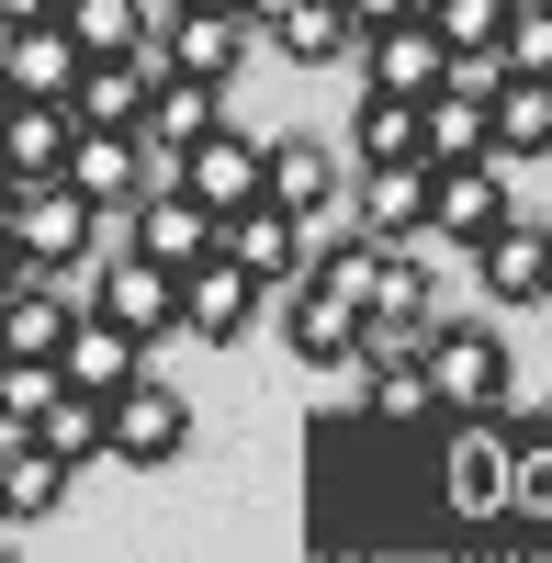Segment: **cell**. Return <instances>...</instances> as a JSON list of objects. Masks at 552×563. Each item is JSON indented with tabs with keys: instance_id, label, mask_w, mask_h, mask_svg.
I'll list each match as a JSON object with an SVG mask.
<instances>
[{
	"instance_id": "6da1fadb",
	"label": "cell",
	"mask_w": 552,
	"mask_h": 563,
	"mask_svg": "<svg viewBox=\"0 0 552 563\" xmlns=\"http://www.w3.org/2000/svg\"><path fill=\"white\" fill-rule=\"evenodd\" d=\"M418 372H429V406H440V417H508V384H519L508 339L474 327V316H429Z\"/></svg>"
},
{
	"instance_id": "7a4b0ae2",
	"label": "cell",
	"mask_w": 552,
	"mask_h": 563,
	"mask_svg": "<svg viewBox=\"0 0 552 563\" xmlns=\"http://www.w3.org/2000/svg\"><path fill=\"white\" fill-rule=\"evenodd\" d=\"M102 225H113V214L79 203L57 169H45V180H12V203H0V238L23 249V271H79L90 249H102Z\"/></svg>"
},
{
	"instance_id": "3957f363",
	"label": "cell",
	"mask_w": 552,
	"mask_h": 563,
	"mask_svg": "<svg viewBox=\"0 0 552 563\" xmlns=\"http://www.w3.org/2000/svg\"><path fill=\"white\" fill-rule=\"evenodd\" d=\"M192 451V395H169L158 372H135V384L102 395V462H124V474H158V462Z\"/></svg>"
},
{
	"instance_id": "277c9868",
	"label": "cell",
	"mask_w": 552,
	"mask_h": 563,
	"mask_svg": "<svg viewBox=\"0 0 552 563\" xmlns=\"http://www.w3.org/2000/svg\"><path fill=\"white\" fill-rule=\"evenodd\" d=\"M79 305L90 316H113L135 350H158V339H180V305H169V260H147V249H113V260H79Z\"/></svg>"
},
{
	"instance_id": "5b68a950",
	"label": "cell",
	"mask_w": 552,
	"mask_h": 563,
	"mask_svg": "<svg viewBox=\"0 0 552 563\" xmlns=\"http://www.w3.org/2000/svg\"><path fill=\"white\" fill-rule=\"evenodd\" d=\"M169 305H180V339L238 350L249 327H260V305H271V282H249L225 249H203V260H180V271H169Z\"/></svg>"
},
{
	"instance_id": "8992f818",
	"label": "cell",
	"mask_w": 552,
	"mask_h": 563,
	"mask_svg": "<svg viewBox=\"0 0 552 563\" xmlns=\"http://www.w3.org/2000/svg\"><path fill=\"white\" fill-rule=\"evenodd\" d=\"M249 45H260V23L238 12V0H169V12H158V68H180V79L238 90Z\"/></svg>"
},
{
	"instance_id": "52a82bcc",
	"label": "cell",
	"mask_w": 552,
	"mask_h": 563,
	"mask_svg": "<svg viewBox=\"0 0 552 563\" xmlns=\"http://www.w3.org/2000/svg\"><path fill=\"white\" fill-rule=\"evenodd\" d=\"M350 68H361V90H395V102H429V90L451 79V45L429 34V12H384V23H361Z\"/></svg>"
},
{
	"instance_id": "ba28073f",
	"label": "cell",
	"mask_w": 552,
	"mask_h": 563,
	"mask_svg": "<svg viewBox=\"0 0 552 563\" xmlns=\"http://www.w3.org/2000/svg\"><path fill=\"white\" fill-rule=\"evenodd\" d=\"M474 282H485V305H552V225L508 203L474 238Z\"/></svg>"
},
{
	"instance_id": "9c48e42d",
	"label": "cell",
	"mask_w": 552,
	"mask_h": 563,
	"mask_svg": "<svg viewBox=\"0 0 552 563\" xmlns=\"http://www.w3.org/2000/svg\"><path fill=\"white\" fill-rule=\"evenodd\" d=\"M57 180H68V192L79 203H102V214H124L135 192H147V135H135V124H79L68 135V158H57Z\"/></svg>"
},
{
	"instance_id": "30bf717a",
	"label": "cell",
	"mask_w": 552,
	"mask_h": 563,
	"mask_svg": "<svg viewBox=\"0 0 552 563\" xmlns=\"http://www.w3.org/2000/svg\"><path fill=\"white\" fill-rule=\"evenodd\" d=\"M214 249L238 260L249 282H294V271H305V249H316V225H305V214H283V203L260 192V203H225V214H214Z\"/></svg>"
},
{
	"instance_id": "8fae6325",
	"label": "cell",
	"mask_w": 552,
	"mask_h": 563,
	"mask_svg": "<svg viewBox=\"0 0 552 563\" xmlns=\"http://www.w3.org/2000/svg\"><path fill=\"white\" fill-rule=\"evenodd\" d=\"M350 225H361V238H418V225H429V158H361L350 169V203H339Z\"/></svg>"
},
{
	"instance_id": "7c38bea8",
	"label": "cell",
	"mask_w": 552,
	"mask_h": 563,
	"mask_svg": "<svg viewBox=\"0 0 552 563\" xmlns=\"http://www.w3.org/2000/svg\"><path fill=\"white\" fill-rule=\"evenodd\" d=\"M496 214H508V158L485 147V158H451V169H429V225H418V238H451V249H474Z\"/></svg>"
},
{
	"instance_id": "4fadbf2b",
	"label": "cell",
	"mask_w": 552,
	"mask_h": 563,
	"mask_svg": "<svg viewBox=\"0 0 552 563\" xmlns=\"http://www.w3.org/2000/svg\"><path fill=\"white\" fill-rule=\"evenodd\" d=\"M260 192L316 225V214L350 203V169H339V147H316V135H260Z\"/></svg>"
},
{
	"instance_id": "5bb4252c",
	"label": "cell",
	"mask_w": 552,
	"mask_h": 563,
	"mask_svg": "<svg viewBox=\"0 0 552 563\" xmlns=\"http://www.w3.org/2000/svg\"><path fill=\"white\" fill-rule=\"evenodd\" d=\"M169 180H180V192H192L203 214H225V203H260V135H249V124H203L192 147L169 158Z\"/></svg>"
},
{
	"instance_id": "9a60e30c",
	"label": "cell",
	"mask_w": 552,
	"mask_h": 563,
	"mask_svg": "<svg viewBox=\"0 0 552 563\" xmlns=\"http://www.w3.org/2000/svg\"><path fill=\"white\" fill-rule=\"evenodd\" d=\"M271 294H283V339H294V361L305 372H350V339H361V305L350 294H328V282H271Z\"/></svg>"
},
{
	"instance_id": "2e32d148",
	"label": "cell",
	"mask_w": 552,
	"mask_h": 563,
	"mask_svg": "<svg viewBox=\"0 0 552 563\" xmlns=\"http://www.w3.org/2000/svg\"><path fill=\"white\" fill-rule=\"evenodd\" d=\"M440 496L463 507V519H508V429H496V417H451Z\"/></svg>"
},
{
	"instance_id": "e0dca14e",
	"label": "cell",
	"mask_w": 552,
	"mask_h": 563,
	"mask_svg": "<svg viewBox=\"0 0 552 563\" xmlns=\"http://www.w3.org/2000/svg\"><path fill=\"white\" fill-rule=\"evenodd\" d=\"M124 225H135V238H124V249H147V260H169V271L214 249V214H203L192 192H180V180H169V169H158V180H147V192H135V203H124Z\"/></svg>"
},
{
	"instance_id": "ac0fdd59",
	"label": "cell",
	"mask_w": 552,
	"mask_h": 563,
	"mask_svg": "<svg viewBox=\"0 0 552 563\" xmlns=\"http://www.w3.org/2000/svg\"><path fill=\"white\" fill-rule=\"evenodd\" d=\"M485 147L496 158H552V79L541 68H496V90H485Z\"/></svg>"
},
{
	"instance_id": "d6986e66",
	"label": "cell",
	"mask_w": 552,
	"mask_h": 563,
	"mask_svg": "<svg viewBox=\"0 0 552 563\" xmlns=\"http://www.w3.org/2000/svg\"><path fill=\"white\" fill-rule=\"evenodd\" d=\"M68 485H79V462H57L34 429H23V440H0V530L57 519V507H68Z\"/></svg>"
},
{
	"instance_id": "ffe728a7",
	"label": "cell",
	"mask_w": 552,
	"mask_h": 563,
	"mask_svg": "<svg viewBox=\"0 0 552 563\" xmlns=\"http://www.w3.org/2000/svg\"><path fill=\"white\" fill-rule=\"evenodd\" d=\"M68 79H79V45L57 34V12L0 34V90H12V102H68Z\"/></svg>"
},
{
	"instance_id": "44dd1931",
	"label": "cell",
	"mask_w": 552,
	"mask_h": 563,
	"mask_svg": "<svg viewBox=\"0 0 552 563\" xmlns=\"http://www.w3.org/2000/svg\"><path fill=\"white\" fill-rule=\"evenodd\" d=\"M135 372H147V350H135L113 316H90V305H79V327L57 339V384H79V395H113V384H135Z\"/></svg>"
},
{
	"instance_id": "7402d4cb",
	"label": "cell",
	"mask_w": 552,
	"mask_h": 563,
	"mask_svg": "<svg viewBox=\"0 0 552 563\" xmlns=\"http://www.w3.org/2000/svg\"><path fill=\"white\" fill-rule=\"evenodd\" d=\"M260 34L283 45L294 68H339L350 45H361V12H350V0H283V12H271Z\"/></svg>"
},
{
	"instance_id": "603a6c76",
	"label": "cell",
	"mask_w": 552,
	"mask_h": 563,
	"mask_svg": "<svg viewBox=\"0 0 552 563\" xmlns=\"http://www.w3.org/2000/svg\"><path fill=\"white\" fill-rule=\"evenodd\" d=\"M418 158H429V169L485 158V90H474V79H440L429 102H418Z\"/></svg>"
},
{
	"instance_id": "cb8c5ba5",
	"label": "cell",
	"mask_w": 552,
	"mask_h": 563,
	"mask_svg": "<svg viewBox=\"0 0 552 563\" xmlns=\"http://www.w3.org/2000/svg\"><path fill=\"white\" fill-rule=\"evenodd\" d=\"M68 135H79L68 102H0V158H12V180H45L68 158Z\"/></svg>"
},
{
	"instance_id": "d4e9b609",
	"label": "cell",
	"mask_w": 552,
	"mask_h": 563,
	"mask_svg": "<svg viewBox=\"0 0 552 563\" xmlns=\"http://www.w3.org/2000/svg\"><path fill=\"white\" fill-rule=\"evenodd\" d=\"M57 34L79 57H124L135 34H158V0H57Z\"/></svg>"
},
{
	"instance_id": "484cf974",
	"label": "cell",
	"mask_w": 552,
	"mask_h": 563,
	"mask_svg": "<svg viewBox=\"0 0 552 563\" xmlns=\"http://www.w3.org/2000/svg\"><path fill=\"white\" fill-rule=\"evenodd\" d=\"M34 440L57 451V462H79V474H90V462H102V395H79V384H57V395L34 406Z\"/></svg>"
},
{
	"instance_id": "4316f807",
	"label": "cell",
	"mask_w": 552,
	"mask_h": 563,
	"mask_svg": "<svg viewBox=\"0 0 552 563\" xmlns=\"http://www.w3.org/2000/svg\"><path fill=\"white\" fill-rule=\"evenodd\" d=\"M361 158H418V102L361 90V113H350V169H361Z\"/></svg>"
},
{
	"instance_id": "83f0119b",
	"label": "cell",
	"mask_w": 552,
	"mask_h": 563,
	"mask_svg": "<svg viewBox=\"0 0 552 563\" xmlns=\"http://www.w3.org/2000/svg\"><path fill=\"white\" fill-rule=\"evenodd\" d=\"M361 406H373L384 429H418V417H440V406H429V372H418V361H384V372H361Z\"/></svg>"
},
{
	"instance_id": "f1b7e54d",
	"label": "cell",
	"mask_w": 552,
	"mask_h": 563,
	"mask_svg": "<svg viewBox=\"0 0 552 563\" xmlns=\"http://www.w3.org/2000/svg\"><path fill=\"white\" fill-rule=\"evenodd\" d=\"M418 12H429V34L451 45V57H485L496 23H508V0H418Z\"/></svg>"
},
{
	"instance_id": "f546056e",
	"label": "cell",
	"mask_w": 552,
	"mask_h": 563,
	"mask_svg": "<svg viewBox=\"0 0 552 563\" xmlns=\"http://www.w3.org/2000/svg\"><path fill=\"white\" fill-rule=\"evenodd\" d=\"M496 68H541L552 79V0H508V23H496Z\"/></svg>"
},
{
	"instance_id": "4dcf8cb0",
	"label": "cell",
	"mask_w": 552,
	"mask_h": 563,
	"mask_svg": "<svg viewBox=\"0 0 552 563\" xmlns=\"http://www.w3.org/2000/svg\"><path fill=\"white\" fill-rule=\"evenodd\" d=\"M508 507H519V519H552V440L508 451Z\"/></svg>"
},
{
	"instance_id": "1f68e13d",
	"label": "cell",
	"mask_w": 552,
	"mask_h": 563,
	"mask_svg": "<svg viewBox=\"0 0 552 563\" xmlns=\"http://www.w3.org/2000/svg\"><path fill=\"white\" fill-rule=\"evenodd\" d=\"M45 12H57V0H0V23H45Z\"/></svg>"
},
{
	"instance_id": "d6a6232c",
	"label": "cell",
	"mask_w": 552,
	"mask_h": 563,
	"mask_svg": "<svg viewBox=\"0 0 552 563\" xmlns=\"http://www.w3.org/2000/svg\"><path fill=\"white\" fill-rule=\"evenodd\" d=\"M12 282H23V249H12V238H0V294H12Z\"/></svg>"
},
{
	"instance_id": "836d02e7",
	"label": "cell",
	"mask_w": 552,
	"mask_h": 563,
	"mask_svg": "<svg viewBox=\"0 0 552 563\" xmlns=\"http://www.w3.org/2000/svg\"><path fill=\"white\" fill-rule=\"evenodd\" d=\"M0 203H12V158H0Z\"/></svg>"
},
{
	"instance_id": "e575fe53",
	"label": "cell",
	"mask_w": 552,
	"mask_h": 563,
	"mask_svg": "<svg viewBox=\"0 0 552 563\" xmlns=\"http://www.w3.org/2000/svg\"><path fill=\"white\" fill-rule=\"evenodd\" d=\"M0 440H23V429H12V417H0Z\"/></svg>"
},
{
	"instance_id": "d590c367",
	"label": "cell",
	"mask_w": 552,
	"mask_h": 563,
	"mask_svg": "<svg viewBox=\"0 0 552 563\" xmlns=\"http://www.w3.org/2000/svg\"><path fill=\"white\" fill-rule=\"evenodd\" d=\"M0 102H12V90H0Z\"/></svg>"
},
{
	"instance_id": "8d00e7d4",
	"label": "cell",
	"mask_w": 552,
	"mask_h": 563,
	"mask_svg": "<svg viewBox=\"0 0 552 563\" xmlns=\"http://www.w3.org/2000/svg\"><path fill=\"white\" fill-rule=\"evenodd\" d=\"M0 541H12V530H0Z\"/></svg>"
}]
</instances>
